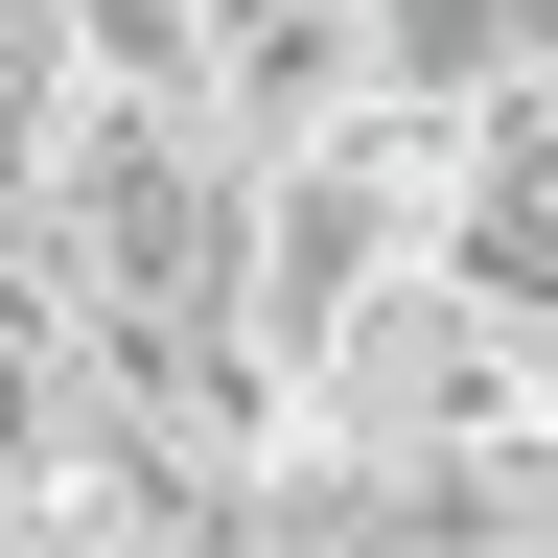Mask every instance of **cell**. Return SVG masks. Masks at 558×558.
<instances>
[{"label":"cell","mask_w":558,"mask_h":558,"mask_svg":"<svg viewBox=\"0 0 558 558\" xmlns=\"http://www.w3.org/2000/svg\"><path fill=\"white\" fill-rule=\"evenodd\" d=\"M558 418V303H512V279H465V256H373L349 303L279 349V442L349 465V488H442L488 442H535Z\"/></svg>","instance_id":"1"},{"label":"cell","mask_w":558,"mask_h":558,"mask_svg":"<svg viewBox=\"0 0 558 558\" xmlns=\"http://www.w3.org/2000/svg\"><path fill=\"white\" fill-rule=\"evenodd\" d=\"M163 94L233 140V163H303V140H349L373 94H418V70H396V0H186Z\"/></svg>","instance_id":"2"},{"label":"cell","mask_w":558,"mask_h":558,"mask_svg":"<svg viewBox=\"0 0 558 558\" xmlns=\"http://www.w3.org/2000/svg\"><path fill=\"white\" fill-rule=\"evenodd\" d=\"M209 558H418V512H396V488H349V465H303V442H279V465L233 488V512H209Z\"/></svg>","instance_id":"3"}]
</instances>
